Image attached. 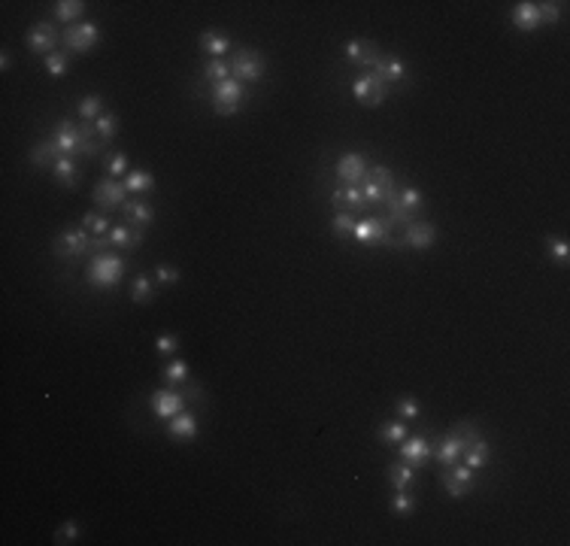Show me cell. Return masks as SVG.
Listing matches in <instances>:
<instances>
[{"label": "cell", "mask_w": 570, "mask_h": 546, "mask_svg": "<svg viewBox=\"0 0 570 546\" xmlns=\"http://www.w3.org/2000/svg\"><path fill=\"white\" fill-rule=\"evenodd\" d=\"M397 195L394 191V176L389 167H370L367 170V179H364V198H367V203H389L392 198Z\"/></svg>", "instance_id": "obj_5"}, {"label": "cell", "mask_w": 570, "mask_h": 546, "mask_svg": "<svg viewBox=\"0 0 570 546\" xmlns=\"http://www.w3.org/2000/svg\"><path fill=\"white\" fill-rule=\"evenodd\" d=\"M392 510H394V516H413V510H416V498L404 488V492H397V495H394Z\"/></svg>", "instance_id": "obj_41"}, {"label": "cell", "mask_w": 570, "mask_h": 546, "mask_svg": "<svg viewBox=\"0 0 570 546\" xmlns=\"http://www.w3.org/2000/svg\"><path fill=\"white\" fill-rule=\"evenodd\" d=\"M367 170H370L367 161H364L358 152H346L337 161V176L343 179V182H349V186H358V182L367 179Z\"/></svg>", "instance_id": "obj_14"}, {"label": "cell", "mask_w": 570, "mask_h": 546, "mask_svg": "<svg viewBox=\"0 0 570 546\" xmlns=\"http://www.w3.org/2000/svg\"><path fill=\"white\" fill-rule=\"evenodd\" d=\"M170 437L195 440L198 437V416L195 413H176L173 419H170Z\"/></svg>", "instance_id": "obj_21"}, {"label": "cell", "mask_w": 570, "mask_h": 546, "mask_svg": "<svg viewBox=\"0 0 570 546\" xmlns=\"http://www.w3.org/2000/svg\"><path fill=\"white\" fill-rule=\"evenodd\" d=\"M161 380H164L167 385H179V382H188V364L182 361V358H176V361L164 364V370H161Z\"/></svg>", "instance_id": "obj_30"}, {"label": "cell", "mask_w": 570, "mask_h": 546, "mask_svg": "<svg viewBox=\"0 0 570 546\" xmlns=\"http://www.w3.org/2000/svg\"><path fill=\"white\" fill-rule=\"evenodd\" d=\"M131 301L134 304H149L152 301V279L149 277H136L131 282Z\"/></svg>", "instance_id": "obj_36"}, {"label": "cell", "mask_w": 570, "mask_h": 546, "mask_svg": "<svg viewBox=\"0 0 570 546\" xmlns=\"http://www.w3.org/2000/svg\"><path fill=\"white\" fill-rule=\"evenodd\" d=\"M443 486H446L449 498H464L467 492H470V483H464L461 476H455L452 471H446V473H443Z\"/></svg>", "instance_id": "obj_40"}, {"label": "cell", "mask_w": 570, "mask_h": 546, "mask_svg": "<svg viewBox=\"0 0 570 546\" xmlns=\"http://www.w3.org/2000/svg\"><path fill=\"white\" fill-rule=\"evenodd\" d=\"M243 100H246V91L237 79H225V82L213 85V109L219 112V116H234V112H240Z\"/></svg>", "instance_id": "obj_4"}, {"label": "cell", "mask_w": 570, "mask_h": 546, "mask_svg": "<svg viewBox=\"0 0 570 546\" xmlns=\"http://www.w3.org/2000/svg\"><path fill=\"white\" fill-rule=\"evenodd\" d=\"M176 346H179V337L176 334H161L155 340V349L161 352V355H170V352H176Z\"/></svg>", "instance_id": "obj_46"}, {"label": "cell", "mask_w": 570, "mask_h": 546, "mask_svg": "<svg viewBox=\"0 0 570 546\" xmlns=\"http://www.w3.org/2000/svg\"><path fill=\"white\" fill-rule=\"evenodd\" d=\"M28 158H31L33 167H49V164L55 167L64 155H61V149H58V143H55L52 136H49V140H43V143H33L31 152H28Z\"/></svg>", "instance_id": "obj_17"}, {"label": "cell", "mask_w": 570, "mask_h": 546, "mask_svg": "<svg viewBox=\"0 0 570 546\" xmlns=\"http://www.w3.org/2000/svg\"><path fill=\"white\" fill-rule=\"evenodd\" d=\"M437 240V228L431 222H409L407 225V243L413 249H428Z\"/></svg>", "instance_id": "obj_19"}, {"label": "cell", "mask_w": 570, "mask_h": 546, "mask_svg": "<svg viewBox=\"0 0 570 546\" xmlns=\"http://www.w3.org/2000/svg\"><path fill=\"white\" fill-rule=\"evenodd\" d=\"M267 70V61L264 55L255 52V49H240L234 58V76L237 82H258L261 76Z\"/></svg>", "instance_id": "obj_7"}, {"label": "cell", "mask_w": 570, "mask_h": 546, "mask_svg": "<svg viewBox=\"0 0 570 546\" xmlns=\"http://www.w3.org/2000/svg\"><path fill=\"white\" fill-rule=\"evenodd\" d=\"M124 182H116V179H100L95 186V203L100 210H116V207H124Z\"/></svg>", "instance_id": "obj_11"}, {"label": "cell", "mask_w": 570, "mask_h": 546, "mask_svg": "<svg viewBox=\"0 0 570 546\" xmlns=\"http://www.w3.org/2000/svg\"><path fill=\"white\" fill-rule=\"evenodd\" d=\"M155 279L158 282H179V270L170 267V264H158L155 267Z\"/></svg>", "instance_id": "obj_49"}, {"label": "cell", "mask_w": 570, "mask_h": 546, "mask_svg": "<svg viewBox=\"0 0 570 546\" xmlns=\"http://www.w3.org/2000/svg\"><path fill=\"white\" fill-rule=\"evenodd\" d=\"M203 76L210 79V82H225L227 79V64L222 58H207V64H203Z\"/></svg>", "instance_id": "obj_38"}, {"label": "cell", "mask_w": 570, "mask_h": 546, "mask_svg": "<svg viewBox=\"0 0 570 546\" xmlns=\"http://www.w3.org/2000/svg\"><path fill=\"white\" fill-rule=\"evenodd\" d=\"M9 64H13V61H9V52L4 49V52H0V67H4V70H9Z\"/></svg>", "instance_id": "obj_51"}, {"label": "cell", "mask_w": 570, "mask_h": 546, "mask_svg": "<svg viewBox=\"0 0 570 546\" xmlns=\"http://www.w3.org/2000/svg\"><path fill=\"white\" fill-rule=\"evenodd\" d=\"M107 170H109V176H124V170H128L124 155H109L107 158Z\"/></svg>", "instance_id": "obj_48"}, {"label": "cell", "mask_w": 570, "mask_h": 546, "mask_svg": "<svg viewBox=\"0 0 570 546\" xmlns=\"http://www.w3.org/2000/svg\"><path fill=\"white\" fill-rule=\"evenodd\" d=\"M373 73L380 76L382 82H401L407 76V64L401 58H394V55H389V58H380V64L373 67Z\"/></svg>", "instance_id": "obj_22"}, {"label": "cell", "mask_w": 570, "mask_h": 546, "mask_svg": "<svg viewBox=\"0 0 570 546\" xmlns=\"http://www.w3.org/2000/svg\"><path fill=\"white\" fill-rule=\"evenodd\" d=\"M82 228H85V231H91L95 237H107L109 228H112V222L107 219L104 213H85V215H82Z\"/></svg>", "instance_id": "obj_35"}, {"label": "cell", "mask_w": 570, "mask_h": 546, "mask_svg": "<svg viewBox=\"0 0 570 546\" xmlns=\"http://www.w3.org/2000/svg\"><path fill=\"white\" fill-rule=\"evenodd\" d=\"M409 434H407V422H389L380 428V440L382 446H397V443H404Z\"/></svg>", "instance_id": "obj_32"}, {"label": "cell", "mask_w": 570, "mask_h": 546, "mask_svg": "<svg viewBox=\"0 0 570 546\" xmlns=\"http://www.w3.org/2000/svg\"><path fill=\"white\" fill-rule=\"evenodd\" d=\"M397 419H407V422H409V419H419V404H416V397H401V401H397Z\"/></svg>", "instance_id": "obj_44"}, {"label": "cell", "mask_w": 570, "mask_h": 546, "mask_svg": "<svg viewBox=\"0 0 570 546\" xmlns=\"http://www.w3.org/2000/svg\"><path fill=\"white\" fill-rule=\"evenodd\" d=\"M464 446H467V443H464L458 434H455V431H449L446 437H440V440H437V449H434V455H437V461H440V464H446V468H452V464H455V461H458L461 455H464Z\"/></svg>", "instance_id": "obj_16"}, {"label": "cell", "mask_w": 570, "mask_h": 546, "mask_svg": "<svg viewBox=\"0 0 570 546\" xmlns=\"http://www.w3.org/2000/svg\"><path fill=\"white\" fill-rule=\"evenodd\" d=\"M107 243L116 246V249H131L136 243H143V234L140 231H131L128 225H112L109 234H107Z\"/></svg>", "instance_id": "obj_24"}, {"label": "cell", "mask_w": 570, "mask_h": 546, "mask_svg": "<svg viewBox=\"0 0 570 546\" xmlns=\"http://www.w3.org/2000/svg\"><path fill=\"white\" fill-rule=\"evenodd\" d=\"M55 182H58L61 188H73L79 182V170L73 164V158H61V161L55 164Z\"/></svg>", "instance_id": "obj_27"}, {"label": "cell", "mask_w": 570, "mask_h": 546, "mask_svg": "<svg viewBox=\"0 0 570 546\" xmlns=\"http://www.w3.org/2000/svg\"><path fill=\"white\" fill-rule=\"evenodd\" d=\"M88 249H95V240L88 237L85 228H67V231H61L58 237H55V243H52L55 258H67V261L85 255Z\"/></svg>", "instance_id": "obj_3"}, {"label": "cell", "mask_w": 570, "mask_h": 546, "mask_svg": "<svg viewBox=\"0 0 570 546\" xmlns=\"http://www.w3.org/2000/svg\"><path fill=\"white\" fill-rule=\"evenodd\" d=\"M330 200L340 203V207H346V213H349V210H364V207H367V198H364V191H361L358 186H349V188L334 191V198H330Z\"/></svg>", "instance_id": "obj_26"}, {"label": "cell", "mask_w": 570, "mask_h": 546, "mask_svg": "<svg viewBox=\"0 0 570 546\" xmlns=\"http://www.w3.org/2000/svg\"><path fill=\"white\" fill-rule=\"evenodd\" d=\"M549 255L558 258L561 264H567V258H570V246H567V240H552V237H549Z\"/></svg>", "instance_id": "obj_47"}, {"label": "cell", "mask_w": 570, "mask_h": 546, "mask_svg": "<svg viewBox=\"0 0 570 546\" xmlns=\"http://www.w3.org/2000/svg\"><path fill=\"white\" fill-rule=\"evenodd\" d=\"M97 40H100V31H97L95 21H82V25H67V31H64V46H67L70 52H88V49H95Z\"/></svg>", "instance_id": "obj_9"}, {"label": "cell", "mask_w": 570, "mask_h": 546, "mask_svg": "<svg viewBox=\"0 0 570 546\" xmlns=\"http://www.w3.org/2000/svg\"><path fill=\"white\" fill-rule=\"evenodd\" d=\"M352 95H355V100L364 107H382L385 97H389V82H382L376 73H361L355 82H352Z\"/></svg>", "instance_id": "obj_6"}, {"label": "cell", "mask_w": 570, "mask_h": 546, "mask_svg": "<svg viewBox=\"0 0 570 546\" xmlns=\"http://www.w3.org/2000/svg\"><path fill=\"white\" fill-rule=\"evenodd\" d=\"M124 188L128 191H149V188H155V176L149 170H131V173L124 176Z\"/></svg>", "instance_id": "obj_33"}, {"label": "cell", "mask_w": 570, "mask_h": 546, "mask_svg": "<svg viewBox=\"0 0 570 546\" xmlns=\"http://www.w3.org/2000/svg\"><path fill=\"white\" fill-rule=\"evenodd\" d=\"M188 397H191V401H200V404H203V392H200V385H195V382H191Z\"/></svg>", "instance_id": "obj_50"}, {"label": "cell", "mask_w": 570, "mask_h": 546, "mask_svg": "<svg viewBox=\"0 0 570 546\" xmlns=\"http://www.w3.org/2000/svg\"><path fill=\"white\" fill-rule=\"evenodd\" d=\"M355 222H358L355 215L343 210V213H337L334 219H330V228H334V234H337V237H349L352 231H355Z\"/></svg>", "instance_id": "obj_37"}, {"label": "cell", "mask_w": 570, "mask_h": 546, "mask_svg": "<svg viewBox=\"0 0 570 546\" xmlns=\"http://www.w3.org/2000/svg\"><path fill=\"white\" fill-rule=\"evenodd\" d=\"M343 55H346L349 64L367 67V70H373V67L380 64V58H382V55H380V46H376L373 40H352V43H346Z\"/></svg>", "instance_id": "obj_10"}, {"label": "cell", "mask_w": 570, "mask_h": 546, "mask_svg": "<svg viewBox=\"0 0 570 546\" xmlns=\"http://www.w3.org/2000/svg\"><path fill=\"white\" fill-rule=\"evenodd\" d=\"M82 13H85L82 0H58V4H55V16H58V21H67V25L76 21Z\"/></svg>", "instance_id": "obj_29"}, {"label": "cell", "mask_w": 570, "mask_h": 546, "mask_svg": "<svg viewBox=\"0 0 570 546\" xmlns=\"http://www.w3.org/2000/svg\"><path fill=\"white\" fill-rule=\"evenodd\" d=\"M43 64H45V70H49V76H61V73L70 70V58H67V55H61V52L45 55Z\"/></svg>", "instance_id": "obj_39"}, {"label": "cell", "mask_w": 570, "mask_h": 546, "mask_svg": "<svg viewBox=\"0 0 570 546\" xmlns=\"http://www.w3.org/2000/svg\"><path fill=\"white\" fill-rule=\"evenodd\" d=\"M512 25L519 31H537L540 28V13H537V4H531V0H522V4L512 6Z\"/></svg>", "instance_id": "obj_18"}, {"label": "cell", "mask_w": 570, "mask_h": 546, "mask_svg": "<svg viewBox=\"0 0 570 546\" xmlns=\"http://www.w3.org/2000/svg\"><path fill=\"white\" fill-rule=\"evenodd\" d=\"M464 464L467 468H485L488 464V443H485V437L480 434V437H473L470 443L464 446Z\"/></svg>", "instance_id": "obj_23"}, {"label": "cell", "mask_w": 570, "mask_h": 546, "mask_svg": "<svg viewBox=\"0 0 570 546\" xmlns=\"http://www.w3.org/2000/svg\"><path fill=\"white\" fill-rule=\"evenodd\" d=\"M124 273V261L116 255H95L85 270V282L95 289H112Z\"/></svg>", "instance_id": "obj_2"}, {"label": "cell", "mask_w": 570, "mask_h": 546, "mask_svg": "<svg viewBox=\"0 0 570 546\" xmlns=\"http://www.w3.org/2000/svg\"><path fill=\"white\" fill-rule=\"evenodd\" d=\"M200 49L210 55V58H222V55H227V49H231V40L222 37V33L215 31H203L200 33Z\"/></svg>", "instance_id": "obj_25"}, {"label": "cell", "mask_w": 570, "mask_h": 546, "mask_svg": "<svg viewBox=\"0 0 570 546\" xmlns=\"http://www.w3.org/2000/svg\"><path fill=\"white\" fill-rule=\"evenodd\" d=\"M537 13H540V25H555L558 16H561V4H552V0H546V4H537Z\"/></svg>", "instance_id": "obj_43"}, {"label": "cell", "mask_w": 570, "mask_h": 546, "mask_svg": "<svg viewBox=\"0 0 570 546\" xmlns=\"http://www.w3.org/2000/svg\"><path fill=\"white\" fill-rule=\"evenodd\" d=\"M152 413L158 419H173L176 413H182V404H185V395H179L173 389H158L152 395Z\"/></svg>", "instance_id": "obj_13"}, {"label": "cell", "mask_w": 570, "mask_h": 546, "mask_svg": "<svg viewBox=\"0 0 570 546\" xmlns=\"http://www.w3.org/2000/svg\"><path fill=\"white\" fill-rule=\"evenodd\" d=\"M358 243H373V240H385L392 246V222H380V219H358L355 231H352Z\"/></svg>", "instance_id": "obj_12"}, {"label": "cell", "mask_w": 570, "mask_h": 546, "mask_svg": "<svg viewBox=\"0 0 570 546\" xmlns=\"http://www.w3.org/2000/svg\"><path fill=\"white\" fill-rule=\"evenodd\" d=\"M76 540H79V525L73 519H67L64 525L55 531V543H76Z\"/></svg>", "instance_id": "obj_42"}, {"label": "cell", "mask_w": 570, "mask_h": 546, "mask_svg": "<svg viewBox=\"0 0 570 546\" xmlns=\"http://www.w3.org/2000/svg\"><path fill=\"white\" fill-rule=\"evenodd\" d=\"M122 213H124V219H128V225H140V228L152 225V219H155V210L149 200H124Z\"/></svg>", "instance_id": "obj_20"}, {"label": "cell", "mask_w": 570, "mask_h": 546, "mask_svg": "<svg viewBox=\"0 0 570 546\" xmlns=\"http://www.w3.org/2000/svg\"><path fill=\"white\" fill-rule=\"evenodd\" d=\"M413 476H416V468H413V464H407V461H397V464H392V468H389V480H392V486L397 488V492L409 488Z\"/></svg>", "instance_id": "obj_28"}, {"label": "cell", "mask_w": 570, "mask_h": 546, "mask_svg": "<svg viewBox=\"0 0 570 546\" xmlns=\"http://www.w3.org/2000/svg\"><path fill=\"white\" fill-rule=\"evenodd\" d=\"M58 40H61V33L55 31L52 21H33L31 31H28V49L37 52V55H43V58L55 52Z\"/></svg>", "instance_id": "obj_8"}, {"label": "cell", "mask_w": 570, "mask_h": 546, "mask_svg": "<svg viewBox=\"0 0 570 546\" xmlns=\"http://www.w3.org/2000/svg\"><path fill=\"white\" fill-rule=\"evenodd\" d=\"M79 116H82L85 122L100 119L104 116V97L100 95H85L82 100H79Z\"/></svg>", "instance_id": "obj_34"}, {"label": "cell", "mask_w": 570, "mask_h": 546, "mask_svg": "<svg viewBox=\"0 0 570 546\" xmlns=\"http://www.w3.org/2000/svg\"><path fill=\"white\" fill-rule=\"evenodd\" d=\"M397 200H401L407 210H413V213L421 210V191L419 188H404L401 195H397Z\"/></svg>", "instance_id": "obj_45"}, {"label": "cell", "mask_w": 570, "mask_h": 546, "mask_svg": "<svg viewBox=\"0 0 570 546\" xmlns=\"http://www.w3.org/2000/svg\"><path fill=\"white\" fill-rule=\"evenodd\" d=\"M95 134H97L100 143L112 140V136L119 134V116H112V112H104L100 119H95Z\"/></svg>", "instance_id": "obj_31"}, {"label": "cell", "mask_w": 570, "mask_h": 546, "mask_svg": "<svg viewBox=\"0 0 570 546\" xmlns=\"http://www.w3.org/2000/svg\"><path fill=\"white\" fill-rule=\"evenodd\" d=\"M397 449H401V459H404L407 464L419 468V464L431 455V443H428L425 434H416V437H407L404 443H397Z\"/></svg>", "instance_id": "obj_15"}, {"label": "cell", "mask_w": 570, "mask_h": 546, "mask_svg": "<svg viewBox=\"0 0 570 546\" xmlns=\"http://www.w3.org/2000/svg\"><path fill=\"white\" fill-rule=\"evenodd\" d=\"M95 134V124H73L70 119H61L55 124V134L52 140L58 143V149L64 158H73V155H97L100 152V143H91Z\"/></svg>", "instance_id": "obj_1"}]
</instances>
